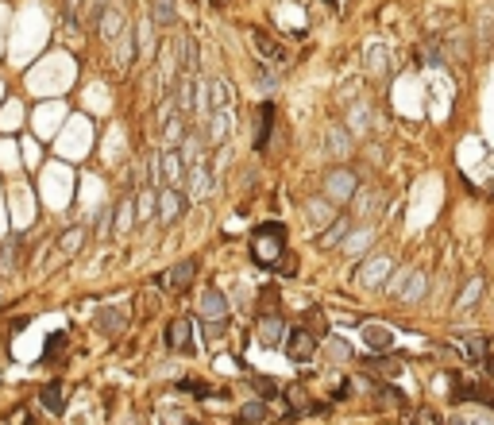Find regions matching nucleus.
Returning a JSON list of instances; mask_svg holds the SVG:
<instances>
[{
  "instance_id": "28",
  "label": "nucleus",
  "mask_w": 494,
  "mask_h": 425,
  "mask_svg": "<svg viewBox=\"0 0 494 425\" xmlns=\"http://www.w3.org/2000/svg\"><path fill=\"white\" fill-rule=\"evenodd\" d=\"M189 182H193V193H209V170L205 167H189Z\"/></svg>"
},
{
  "instance_id": "18",
  "label": "nucleus",
  "mask_w": 494,
  "mask_h": 425,
  "mask_svg": "<svg viewBox=\"0 0 494 425\" xmlns=\"http://www.w3.org/2000/svg\"><path fill=\"white\" fill-rule=\"evenodd\" d=\"M375 201H378V193H375V190H356V193H351L356 217H375Z\"/></svg>"
},
{
  "instance_id": "16",
  "label": "nucleus",
  "mask_w": 494,
  "mask_h": 425,
  "mask_svg": "<svg viewBox=\"0 0 494 425\" xmlns=\"http://www.w3.org/2000/svg\"><path fill=\"white\" fill-rule=\"evenodd\" d=\"M85 240H89V232H85V228H70V232H62L59 251H62V256H73V251H81V248H85Z\"/></svg>"
},
{
  "instance_id": "2",
  "label": "nucleus",
  "mask_w": 494,
  "mask_h": 425,
  "mask_svg": "<svg viewBox=\"0 0 494 425\" xmlns=\"http://www.w3.org/2000/svg\"><path fill=\"white\" fill-rule=\"evenodd\" d=\"M155 209H159V220H162V225H178V220L186 217V193L170 186V190L159 193V205H155Z\"/></svg>"
},
{
  "instance_id": "26",
  "label": "nucleus",
  "mask_w": 494,
  "mask_h": 425,
  "mask_svg": "<svg viewBox=\"0 0 494 425\" xmlns=\"http://www.w3.org/2000/svg\"><path fill=\"white\" fill-rule=\"evenodd\" d=\"M209 93H212V109H228V104H232V101H228V81H209Z\"/></svg>"
},
{
  "instance_id": "12",
  "label": "nucleus",
  "mask_w": 494,
  "mask_h": 425,
  "mask_svg": "<svg viewBox=\"0 0 494 425\" xmlns=\"http://www.w3.org/2000/svg\"><path fill=\"white\" fill-rule=\"evenodd\" d=\"M251 47L263 54V59H270V62H282V59H286V51L267 35V31H251Z\"/></svg>"
},
{
  "instance_id": "31",
  "label": "nucleus",
  "mask_w": 494,
  "mask_h": 425,
  "mask_svg": "<svg viewBox=\"0 0 494 425\" xmlns=\"http://www.w3.org/2000/svg\"><path fill=\"white\" fill-rule=\"evenodd\" d=\"M328 178H332V190L336 193H356V190H351V182H348V170H336V174H328Z\"/></svg>"
},
{
  "instance_id": "36",
  "label": "nucleus",
  "mask_w": 494,
  "mask_h": 425,
  "mask_svg": "<svg viewBox=\"0 0 494 425\" xmlns=\"http://www.w3.org/2000/svg\"><path fill=\"white\" fill-rule=\"evenodd\" d=\"M278 275H298V259L282 256V259H278Z\"/></svg>"
},
{
  "instance_id": "30",
  "label": "nucleus",
  "mask_w": 494,
  "mask_h": 425,
  "mask_svg": "<svg viewBox=\"0 0 494 425\" xmlns=\"http://www.w3.org/2000/svg\"><path fill=\"white\" fill-rule=\"evenodd\" d=\"M414 425H444V418L433 410V406H421V410L414 414Z\"/></svg>"
},
{
  "instance_id": "13",
  "label": "nucleus",
  "mask_w": 494,
  "mask_h": 425,
  "mask_svg": "<svg viewBox=\"0 0 494 425\" xmlns=\"http://www.w3.org/2000/svg\"><path fill=\"white\" fill-rule=\"evenodd\" d=\"M363 340L375 348V352H382V348L394 345V329H386V325H375V321H370L367 329H363Z\"/></svg>"
},
{
  "instance_id": "34",
  "label": "nucleus",
  "mask_w": 494,
  "mask_h": 425,
  "mask_svg": "<svg viewBox=\"0 0 494 425\" xmlns=\"http://www.w3.org/2000/svg\"><path fill=\"white\" fill-rule=\"evenodd\" d=\"M62 348H66V333H54V337L47 340V356H59Z\"/></svg>"
},
{
  "instance_id": "39",
  "label": "nucleus",
  "mask_w": 494,
  "mask_h": 425,
  "mask_svg": "<svg viewBox=\"0 0 494 425\" xmlns=\"http://www.w3.org/2000/svg\"><path fill=\"white\" fill-rule=\"evenodd\" d=\"M406 279H409V271H398V279H394L390 286H386V290H390V294H398V290H402V282H406Z\"/></svg>"
},
{
  "instance_id": "43",
  "label": "nucleus",
  "mask_w": 494,
  "mask_h": 425,
  "mask_svg": "<svg viewBox=\"0 0 494 425\" xmlns=\"http://www.w3.org/2000/svg\"><path fill=\"white\" fill-rule=\"evenodd\" d=\"M328 4H332V8H340V0H328Z\"/></svg>"
},
{
  "instance_id": "25",
  "label": "nucleus",
  "mask_w": 494,
  "mask_h": 425,
  "mask_svg": "<svg viewBox=\"0 0 494 425\" xmlns=\"http://www.w3.org/2000/svg\"><path fill=\"white\" fill-rule=\"evenodd\" d=\"M174 20H178L174 0H155V23H159V28H170Z\"/></svg>"
},
{
  "instance_id": "14",
  "label": "nucleus",
  "mask_w": 494,
  "mask_h": 425,
  "mask_svg": "<svg viewBox=\"0 0 494 425\" xmlns=\"http://www.w3.org/2000/svg\"><path fill=\"white\" fill-rule=\"evenodd\" d=\"M124 325H128V317H124V309H116V306L97 313V329L101 333H124Z\"/></svg>"
},
{
  "instance_id": "5",
  "label": "nucleus",
  "mask_w": 494,
  "mask_h": 425,
  "mask_svg": "<svg viewBox=\"0 0 494 425\" xmlns=\"http://www.w3.org/2000/svg\"><path fill=\"white\" fill-rule=\"evenodd\" d=\"M167 348L170 352H193V337H189L186 317H174V321L167 325Z\"/></svg>"
},
{
  "instance_id": "27",
  "label": "nucleus",
  "mask_w": 494,
  "mask_h": 425,
  "mask_svg": "<svg viewBox=\"0 0 494 425\" xmlns=\"http://www.w3.org/2000/svg\"><path fill=\"white\" fill-rule=\"evenodd\" d=\"M101 23H104V28H101V31H104V39H120V35H124V28H120L124 20H120L116 12H104V16H101Z\"/></svg>"
},
{
  "instance_id": "11",
  "label": "nucleus",
  "mask_w": 494,
  "mask_h": 425,
  "mask_svg": "<svg viewBox=\"0 0 494 425\" xmlns=\"http://www.w3.org/2000/svg\"><path fill=\"white\" fill-rule=\"evenodd\" d=\"M386 275H390V259L386 256H375V259H367V267H363V286H382L386 282Z\"/></svg>"
},
{
  "instance_id": "35",
  "label": "nucleus",
  "mask_w": 494,
  "mask_h": 425,
  "mask_svg": "<svg viewBox=\"0 0 494 425\" xmlns=\"http://www.w3.org/2000/svg\"><path fill=\"white\" fill-rule=\"evenodd\" d=\"M375 371H382V375H398L402 371V359H386V364H370Z\"/></svg>"
},
{
  "instance_id": "40",
  "label": "nucleus",
  "mask_w": 494,
  "mask_h": 425,
  "mask_svg": "<svg viewBox=\"0 0 494 425\" xmlns=\"http://www.w3.org/2000/svg\"><path fill=\"white\" fill-rule=\"evenodd\" d=\"M182 390H197V398L209 395V387H205V383H182Z\"/></svg>"
},
{
  "instance_id": "20",
  "label": "nucleus",
  "mask_w": 494,
  "mask_h": 425,
  "mask_svg": "<svg viewBox=\"0 0 494 425\" xmlns=\"http://www.w3.org/2000/svg\"><path fill=\"white\" fill-rule=\"evenodd\" d=\"M348 232V217H340V220H332V225L325 228V232H320V248H336V244H340V236Z\"/></svg>"
},
{
  "instance_id": "41",
  "label": "nucleus",
  "mask_w": 494,
  "mask_h": 425,
  "mask_svg": "<svg viewBox=\"0 0 494 425\" xmlns=\"http://www.w3.org/2000/svg\"><path fill=\"white\" fill-rule=\"evenodd\" d=\"M81 0H66V20H73V8H78Z\"/></svg>"
},
{
  "instance_id": "33",
  "label": "nucleus",
  "mask_w": 494,
  "mask_h": 425,
  "mask_svg": "<svg viewBox=\"0 0 494 425\" xmlns=\"http://www.w3.org/2000/svg\"><path fill=\"white\" fill-rule=\"evenodd\" d=\"M131 217H135V209H131V201H124V205H120V217H116V228H120V232L131 225Z\"/></svg>"
},
{
  "instance_id": "4",
  "label": "nucleus",
  "mask_w": 494,
  "mask_h": 425,
  "mask_svg": "<svg viewBox=\"0 0 494 425\" xmlns=\"http://www.w3.org/2000/svg\"><path fill=\"white\" fill-rule=\"evenodd\" d=\"M197 275V259H182L178 267H170V275H162V286H167L170 294H182L189 282H193Z\"/></svg>"
},
{
  "instance_id": "3",
  "label": "nucleus",
  "mask_w": 494,
  "mask_h": 425,
  "mask_svg": "<svg viewBox=\"0 0 494 425\" xmlns=\"http://www.w3.org/2000/svg\"><path fill=\"white\" fill-rule=\"evenodd\" d=\"M255 337H259L263 348H278V345L286 340V321H282L278 313H267V317L259 321V333H255Z\"/></svg>"
},
{
  "instance_id": "29",
  "label": "nucleus",
  "mask_w": 494,
  "mask_h": 425,
  "mask_svg": "<svg viewBox=\"0 0 494 425\" xmlns=\"http://www.w3.org/2000/svg\"><path fill=\"white\" fill-rule=\"evenodd\" d=\"M464 348L471 352V359H483L487 356V337H475L471 333V337H464Z\"/></svg>"
},
{
  "instance_id": "9",
  "label": "nucleus",
  "mask_w": 494,
  "mask_h": 425,
  "mask_svg": "<svg viewBox=\"0 0 494 425\" xmlns=\"http://www.w3.org/2000/svg\"><path fill=\"white\" fill-rule=\"evenodd\" d=\"M325 151L332 155V159H344V155L351 151V136L344 132L340 124H328L325 128Z\"/></svg>"
},
{
  "instance_id": "15",
  "label": "nucleus",
  "mask_w": 494,
  "mask_h": 425,
  "mask_svg": "<svg viewBox=\"0 0 494 425\" xmlns=\"http://www.w3.org/2000/svg\"><path fill=\"white\" fill-rule=\"evenodd\" d=\"M39 402H43V410H51V414H62V410H66V395H62V387H59V383H51V387H43V395H39Z\"/></svg>"
},
{
  "instance_id": "24",
  "label": "nucleus",
  "mask_w": 494,
  "mask_h": 425,
  "mask_svg": "<svg viewBox=\"0 0 494 425\" xmlns=\"http://www.w3.org/2000/svg\"><path fill=\"white\" fill-rule=\"evenodd\" d=\"M475 298H483V279H471L459 290V298H456V309H471L475 306Z\"/></svg>"
},
{
  "instance_id": "37",
  "label": "nucleus",
  "mask_w": 494,
  "mask_h": 425,
  "mask_svg": "<svg viewBox=\"0 0 494 425\" xmlns=\"http://www.w3.org/2000/svg\"><path fill=\"white\" fill-rule=\"evenodd\" d=\"M259 85H263V89H275V73L259 66Z\"/></svg>"
},
{
  "instance_id": "8",
  "label": "nucleus",
  "mask_w": 494,
  "mask_h": 425,
  "mask_svg": "<svg viewBox=\"0 0 494 425\" xmlns=\"http://www.w3.org/2000/svg\"><path fill=\"white\" fill-rule=\"evenodd\" d=\"M197 306H201V317H209V321H224L228 317V301H224V294H220L217 286H209Z\"/></svg>"
},
{
  "instance_id": "23",
  "label": "nucleus",
  "mask_w": 494,
  "mask_h": 425,
  "mask_svg": "<svg viewBox=\"0 0 494 425\" xmlns=\"http://www.w3.org/2000/svg\"><path fill=\"white\" fill-rule=\"evenodd\" d=\"M267 418H270L267 402H247L243 410H240V421H243V425H263Z\"/></svg>"
},
{
  "instance_id": "32",
  "label": "nucleus",
  "mask_w": 494,
  "mask_h": 425,
  "mask_svg": "<svg viewBox=\"0 0 494 425\" xmlns=\"http://www.w3.org/2000/svg\"><path fill=\"white\" fill-rule=\"evenodd\" d=\"M309 217H313V220H325V225H328V220H332V209H328V201H309Z\"/></svg>"
},
{
  "instance_id": "19",
  "label": "nucleus",
  "mask_w": 494,
  "mask_h": 425,
  "mask_svg": "<svg viewBox=\"0 0 494 425\" xmlns=\"http://www.w3.org/2000/svg\"><path fill=\"white\" fill-rule=\"evenodd\" d=\"M16 259H20V240H12V244L0 248V279H8V275L16 271Z\"/></svg>"
},
{
  "instance_id": "7",
  "label": "nucleus",
  "mask_w": 494,
  "mask_h": 425,
  "mask_svg": "<svg viewBox=\"0 0 494 425\" xmlns=\"http://www.w3.org/2000/svg\"><path fill=\"white\" fill-rule=\"evenodd\" d=\"M452 383H456V402H483V406H490L494 410V398H490V390L487 387H479V383H464L459 375H452Z\"/></svg>"
},
{
  "instance_id": "21",
  "label": "nucleus",
  "mask_w": 494,
  "mask_h": 425,
  "mask_svg": "<svg viewBox=\"0 0 494 425\" xmlns=\"http://www.w3.org/2000/svg\"><path fill=\"white\" fill-rule=\"evenodd\" d=\"M159 170H162V178H167V182H178L186 167H182V159H178L174 151H167V155H162V159H159Z\"/></svg>"
},
{
  "instance_id": "42",
  "label": "nucleus",
  "mask_w": 494,
  "mask_h": 425,
  "mask_svg": "<svg viewBox=\"0 0 494 425\" xmlns=\"http://www.w3.org/2000/svg\"><path fill=\"white\" fill-rule=\"evenodd\" d=\"M487 371H490V375H494V356H490V364H487Z\"/></svg>"
},
{
  "instance_id": "6",
  "label": "nucleus",
  "mask_w": 494,
  "mask_h": 425,
  "mask_svg": "<svg viewBox=\"0 0 494 425\" xmlns=\"http://www.w3.org/2000/svg\"><path fill=\"white\" fill-rule=\"evenodd\" d=\"M270 128H275V104L263 101L259 109H255V151H263V147L270 143Z\"/></svg>"
},
{
  "instance_id": "10",
  "label": "nucleus",
  "mask_w": 494,
  "mask_h": 425,
  "mask_svg": "<svg viewBox=\"0 0 494 425\" xmlns=\"http://www.w3.org/2000/svg\"><path fill=\"white\" fill-rule=\"evenodd\" d=\"M174 51H178L174 66L182 70V73H197V43H193V35H178Z\"/></svg>"
},
{
  "instance_id": "22",
  "label": "nucleus",
  "mask_w": 494,
  "mask_h": 425,
  "mask_svg": "<svg viewBox=\"0 0 494 425\" xmlns=\"http://www.w3.org/2000/svg\"><path fill=\"white\" fill-rule=\"evenodd\" d=\"M155 205H159V193H151V190H139V198L131 201V209H135V217H139V220H147V217H151Z\"/></svg>"
},
{
  "instance_id": "1",
  "label": "nucleus",
  "mask_w": 494,
  "mask_h": 425,
  "mask_svg": "<svg viewBox=\"0 0 494 425\" xmlns=\"http://www.w3.org/2000/svg\"><path fill=\"white\" fill-rule=\"evenodd\" d=\"M286 345V356L294 359V364H309L313 356H317V333H309V329H294L290 337L282 340Z\"/></svg>"
},
{
  "instance_id": "38",
  "label": "nucleus",
  "mask_w": 494,
  "mask_h": 425,
  "mask_svg": "<svg viewBox=\"0 0 494 425\" xmlns=\"http://www.w3.org/2000/svg\"><path fill=\"white\" fill-rule=\"evenodd\" d=\"M255 390H263V395H275V383H270V379H255Z\"/></svg>"
},
{
  "instance_id": "17",
  "label": "nucleus",
  "mask_w": 494,
  "mask_h": 425,
  "mask_svg": "<svg viewBox=\"0 0 494 425\" xmlns=\"http://www.w3.org/2000/svg\"><path fill=\"white\" fill-rule=\"evenodd\" d=\"M421 290H425V275H421V271H409V279L402 282L398 298H402V301H417V298H421Z\"/></svg>"
}]
</instances>
